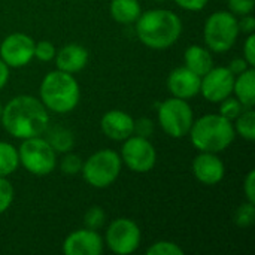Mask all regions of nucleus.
Wrapping results in <instances>:
<instances>
[{
	"mask_svg": "<svg viewBox=\"0 0 255 255\" xmlns=\"http://www.w3.org/2000/svg\"><path fill=\"white\" fill-rule=\"evenodd\" d=\"M105 247L117 255H130L136 253L142 242V232L136 221L130 218L114 220L105 233Z\"/></svg>",
	"mask_w": 255,
	"mask_h": 255,
	"instance_id": "9",
	"label": "nucleus"
},
{
	"mask_svg": "<svg viewBox=\"0 0 255 255\" xmlns=\"http://www.w3.org/2000/svg\"><path fill=\"white\" fill-rule=\"evenodd\" d=\"M42 136L48 140V143L52 146V149L57 154H66L75 148V134L70 128L64 126L60 124L51 126L49 123V126L46 127Z\"/></svg>",
	"mask_w": 255,
	"mask_h": 255,
	"instance_id": "19",
	"label": "nucleus"
},
{
	"mask_svg": "<svg viewBox=\"0 0 255 255\" xmlns=\"http://www.w3.org/2000/svg\"><path fill=\"white\" fill-rule=\"evenodd\" d=\"M236 134L248 142L255 140V111L254 108H245L241 115L233 121Z\"/></svg>",
	"mask_w": 255,
	"mask_h": 255,
	"instance_id": "23",
	"label": "nucleus"
},
{
	"mask_svg": "<svg viewBox=\"0 0 255 255\" xmlns=\"http://www.w3.org/2000/svg\"><path fill=\"white\" fill-rule=\"evenodd\" d=\"M235 75L227 66L212 67L200 79V94L209 103H220L233 94Z\"/></svg>",
	"mask_w": 255,
	"mask_h": 255,
	"instance_id": "12",
	"label": "nucleus"
},
{
	"mask_svg": "<svg viewBox=\"0 0 255 255\" xmlns=\"http://www.w3.org/2000/svg\"><path fill=\"white\" fill-rule=\"evenodd\" d=\"M188 136L199 152L220 154L235 142L236 131L233 123L220 114H206L194 120Z\"/></svg>",
	"mask_w": 255,
	"mask_h": 255,
	"instance_id": "4",
	"label": "nucleus"
},
{
	"mask_svg": "<svg viewBox=\"0 0 255 255\" xmlns=\"http://www.w3.org/2000/svg\"><path fill=\"white\" fill-rule=\"evenodd\" d=\"M55 52H57V49L52 45V42H49V40L34 42V58H37L39 61H43V63L52 61L55 57Z\"/></svg>",
	"mask_w": 255,
	"mask_h": 255,
	"instance_id": "30",
	"label": "nucleus"
},
{
	"mask_svg": "<svg viewBox=\"0 0 255 255\" xmlns=\"http://www.w3.org/2000/svg\"><path fill=\"white\" fill-rule=\"evenodd\" d=\"M1 112H3V105L0 103V118H1Z\"/></svg>",
	"mask_w": 255,
	"mask_h": 255,
	"instance_id": "39",
	"label": "nucleus"
},
{
	"mask_svg": "<svg viewBox=\"0 0 255 255\" xmlns=\"http://www.w3.org/2000/svg\"><path fill=\"white\" fill-rule=\"evenodd\" d=\"M0 123L4 131L13 139H28L42 136L51 123L49 111L40 99L28 94H21L10 99L1 112Z\"/></svg>",
	"mask_w": 255,
	"mask_h": 255,
	"instance_id": "1",
	"label": "nucleus"
},
{
	"mask_svg": "<svg viewBox=\"0 0 255 255\" xmlns=\"http://www.w3.org/2000/svg\"><path fill=\"white\" fill-rule=\"evenodd\" d=\"M241 34L238 16L230 10H217L211 13L203 27V40L211 52L224 54L230 51Z\"/></svg>",
	"mask_w": 255,
	"mask_h": 255,
	"instance_id": "6",
	"label": "nucleus"
},
{
	"mask_svg": "<svg viewBox=\"0 0 255 255\" xmlns=\"http://www.w3.org/2000/svg\"><path fill=\"white\" fill-rule=\"evenodd\" d=\"M200 79L202 76L196 75L188 67L179 66L169 73L166 85L173 97L190 100L200 94Z\"/></svg>",
	"mask_w": 255,
	"mask_h": 255,
	"instance_id": "15",
	"label": "nucleus"
},
{
	"mask_svg": "<svg viewBox=\"0 0 255 255\" xmlns=\"http://www.w3.org/2000/svg\"><path fill=\"white\" fill-rule=\"evenodd\" d=\"M39 99L49 112L69 114L72 112L81 99L79 82L72 73L63 70L48 72L39 87Z\"/></svg>",
	"mask_w": 255,
	"mask_h": 255,
	"instance_id": "3",
	"label": "nucleus"
},
{
	"mask_svg": "<svg viewBox=\"0 0 255 255\" xmlns=\"http://www.w3.org/2000/svg\"><path fill=\"white\" fill-rule=\"evenodd\" d=\"M184 66L196 75L203 76L214 67L212 52L202 45H190L184 52Z\"/></svg>",
	"mask_w": 255,
	"mask_h": 255,
	"instance_id": "18",
	"label": "nucleus"
},
{
	"mask_svg": "<svg viewBox=\"0 0 255 255\" xmlns=\"http://www.w3.org/2000/svg\"><path fill=\"white\" fill-rule=\"evenodd\" d=\"M19 167L18 148L9 142L0 140V176L7 178Z\"/></svg>",
	"mask_w": 255,
	"mask_h": 255,
	"instance_id": "22",
	"label": "nucleus"
},
{
	"mask_svg": "<svg viewBox=\"0 0 255 255\" xmlns=\"http://www.w3.org/2000/svg\"><path fill=\"white\" fill-rule=\"evenodd\" d=\"M123 166L136 173H148L157 164V149L148 137L131 134L123 140L120 151Z\"/></svg>",
	"mask_w": 255,
	"mask_h": 255,
	"instance_id": "10",
	"label": "nucleus"
},
{
	"mask_svg": "<svg viewBox=\"0 0 255 255\" xmlns=\"http://www.w3.org/2000/svg\"><path fill=\"white\" fill-rule=\"evenodd\" d=\"M82 163H84V160H82L78 154H73V152L70 151V152L63 154V157H61V160H60V169H61V172H63L64 175L73 176V175L81 173Z\"/></svg>",
	"mask_w": 255,
	"mask_h": 255,
	"instance_id": "27",
	"label": "nucleus"
},
{
	"mask_svg": "<svg viewBox=\"0 0 255 255\" xmlns=\"http://www.w3.org/2000/svg\"><path fill=\"white\" fill-rule=\"evenodd\" d=\"M181 9L188 12H200L206 7L209 0H173Z\"/></svg>",
	"mask_w": 255,
	"mask_h": 255,
	"instance_id": "34",
	"label": "nucleus"
},
{
	"mask_svg": "<svg viewBox=\"0 0 255 255\" xmlns=\"http://www.w3.org/2000/svg\"><path fill=\"white\" fill-rule=\"evenodd\" d=\"M244 58L248 61L250 66H255V33L247 36L244 43Z\"/></svg>",
	"mask_w": 255,
	"mask_h": 255,
	"instance_id": "33",
	"label": "nucleus"
},
{
	"mask_svg": "<svg viewBox=\"0 0 255 255\" xmlns=\"http://www.w3.org/2000/svg\"><path fill=\"white\" fill-rule=\"evenodd\" d=\"M255 221V203L253 202H245L242 203L236 212H235V223L236 226L245 229V227H250L253 226Z\"/></svg>",
	"mask_w": 255,
	"mask_h": 255,
	"instance_id": "26",
	"label": "nucleus"
},
{
	"mask_svg": "<svg viewBox=\"0 0 255 255\" xmlns=\"http://www.w3.org/2000/svg\"><path fill=\"white\" fill-rule=\"evenodd\" d=\"M238 24H239L241 33H245V34L255 33V18L253 13H248V15L238 18Z\"/></svg>",
	"mask_w": 255,
	"mask_h": 255,
	"instance_id": "36",
	"label": "nucleus"
},
{
	"mask_svg": "<svg viewBox=\"0 0 255 255\" xmlns=\"http://www.w3.org/2000/svg\"><path fill=\"white\" fill-rule=\"evenodd\" d=\"M109 13L118 24L130 25L140 16L142 6L139 0H112L109 4Z\"/></svg>",
	"mask_w": 255,
	"mask_h": 255,
	"instance_id": "21",
	"label": "nucleus"
},
{
	"mask_svg": "<svg viewBox=\"0 0 255 255\" xmlns=\"http://www.w3.org/2000/svg\"><path fill=\"white\" fill-rule=\"evenodd\" d=\"M18 158L19 166L34 176H48L57 167V152L43 136L21 140Z\"/></svg>",
	"mask_w": 255,
	"mask_h": 255,
	"instance_id": "7",
	"label": "nucleus"
},
{
	"mask_svg": "<svg viewBox=\"0 0 255 255\" xmlns=\"http://www.w3.org/2000/svg\"><path fill=\"white\" fill-rule=\"evenodd\" d=\"M227 7L233 15L244 16L254 12L255 0H227Z\"/></svg>",
	"mask_w": 255,
	"mask_h": 255,
	"instance_id": "31",
	"label": "nucleus"
},
{
	"mask_svg": "<svg viewBox=\"0 0 255 255\" xmlns=\"http://www.w3.org/2000/svg\"><path fill=\"white\" fill-rule=\"evenodd\" d=\"M227 67H229V69H230V72L236 76V75H239V73L245 72L247 69H250V67H253V66H250V64H248V61H247L244 57H239V58H233Z\"/></svg>",
	"mask_w": 255,
	"mask_h": 255,
	"instance_id": "37",
	"label": "nucleus"
},
{
	"mask_svg": "<svg viewBox=\"0 0 255 255\" xmlns=\"http://www.w3.org/2000/svg\"><path fill=\"white\" fill-rule=\"evenodd\" d=\"M233 96L245 106L254 108L255 105V70L254 67L235 76Z\"/></svg>",
	"mask_w": 255,
	"mask_h": 255,
	"instance_id": "20",
	"label": "nucleus"
},
{
	"mask_svg": "<svg viewBox=\"0 0 255 255\" xmlns=\"http://www.w3.org/2000/svg\"><path fill=\"white\" fill-rule=\"evenodd\" d=\"M134 24L137 39L151 49H167L182 34V19L169 9H148Z\"/></svg>",
	"mask_w": 255,
	"mask_h": 255,
	"instance_id": "2",
	"label": "nucleus"
},
{
	"mask_svg": "<svg viewBox=\"0 0 255 255\" xmlns=\"http://www.w3.org/2000/svg\"><path fill=\"white\" fill-rule=\"evenodd\" d=\"M157 120L167 136L173 139H181L184 136H188V131L194 123V112L188 100L172 96L160 103Z\"/></svg>",
	"mask_w": 255,
	"mask_h": 255,
	"instance_id": "8",
	"label": "nucleus"
},
{
	"mask_svg": "<svg viewBox=\"0 0 255 255\" xmlns=\"http://www.w3.org/2000/svg\"><path fill=\"white\" fill-rule=\"evenodd\" d=\"M152 1H157L158 3V1H164V0H152Z\"/></svg>",
	"mask_w": 255,
	"mask_h": 255,
	"instance_id": "40",
	"label": "nucleus"
},
{
	"mask_svg": "<svg viewBox=\"0 0 255 255\" xmlns=\"http://www.w3.org/2000/svg\"><path fill=\"white\" fill-rule=\"evenodd\" d=\"M220 105V115L221 117H224L226 120H229V121H235L239 115H241V112L245 109V106L232 94V96H229L227 99H224L223 102H220L218 103Z\"/></svg>",
	"mask_w": 255,
	"mask_h": 255,
	"instance_id": "24",
	"label": "nucleus"
},
{
	"mask_svg": "<svg viewBox=\"0 0 255 255\" xmlns=\"http://www.w3.org/2000/svg\"><path fill=\"white\" fill-rule=\"evenodd\" d=\"M103 134L115 142H123L134 134V118L121 109H112L103 114L100 120Z\"/></svg>",
	"mask_w": 255,
	"mask_h": 255,
	"instance_id": "16",
	"label": "nucleus"
},
{
	"mask_svg": "<svg viewBox=\"0 0 255 255\" xmlns=\"http://www.w3.org/2000/svg\"><path fill=\"white\" fill-rule=\"evenodd\" d=\"M88 49L79 43H67L55 52V66L58 70L67 73H78L88 64Z\"/></svg>",
	"mask_w": 255,
	"mask_h": 255,
	"instance_id": "17",
	"label": "nucleus"
},
{
	"mask_svg": "<svg viewBox=\"0 0 255 255\" xmlns=\"http://www.w3.org/2000/svg\"><path fill=\"white\" fill-rule=\"evenodd\" d=\"M0 58L9 69H21L34 58V40L25 33H10L0 43Z\"/></svg>",
	"mask_w": 255,
	"mask_h": 255,
	"instance_id": "11",
	"label": "nucleus"
},
{
	"mask_svg": "<svg viewBox=\"0 0 255 255\" xmlns=\"http://www.w3.org/2000/svg\"><path fill=\"white\" fill-rule=\"evenodd\" d=\"M194 178L208 187L218 185L226 176V166L215 152H200L191 163Z\"/></svg>",
	"mask_w": 255,
	"mask_h": 255,
	"instance_id": "14",
	"label": "nucleus"
},
{
	"mask_svg": "<svg viewBox=\"0 0 255 255\" xmlns=\"http://www.w3.org/2000/svg\"><path fill=\"white\" fill-rule=\"evenodd\" d=\"M9 76H10V69L9 66L0 58V91L6 87L7 81H9Z\"/></svg>",
	"mask_w": 255,
	"mask_h": 255,
	"instance_id": "38",
	"label": "nucleus"
},
{
	"mask_svg": "<svg viewBox=\"0 0 255 255\" xmlns=\"http://www.w3.org/2000/svg\"><path fill=\"white\" fill-rule=\"evenodd\" d=\"M105 251V241L97 230L79 229L72 232L63 242L66 255H100Z\"/></svg>",
	"mask_w": 255,
	"mask_h": 255,
	"instance_id": "13",
	"label": "nucleus"
},
{
	"mask_svg": "<svg viewBox=\"0 0 255 255\" xmlns=\"http://www.w3.org/2000/svg\"><path fill=\"white\" fill-rule=\"evenodd\" d=\"M146 255H184V250L172 241H158L146 250Z\"/></svg>",
	"mask_w": 255,
	"mask_h": 255,
	"instance_id": "28",
	"label": "nucleus"
},
{
	"mask_svg": "<svg viewBox=\"0 0 255 255\" xmlns=\"http://www.w3.org/2000/svg\"><path fill=\"white\" fill-rule=\"evenodd\" d=\"M244 194L248 202L255 203V170H250L244 181Z\"/></svg>",
	"mask_w": 255,
	"mask_h": 255,
	"instance_id": "35",
	"label": "nucleus"
},
{
	"mask_svg": "<svg viewBox=\"0 0 255 255\" xmlns=\"http://www.w3.org/2000/svg\"><path fill=\"white\" fill-rule=\"evenodd\" d=\"M154 121L151 118L142 117L139 120H134V134L142 136V137H151L154 134Z\"/></svg>",
	"mask_w": 255,
	"mask_h": 255,
	"instance_id": "32",
	"label": "nucleus"
},
{
	"mask_svg": "<svg viewBox=\"0 0 255 255\" xmlns=\"http://www.w3.org/2000/svg\"><path fill=\"white\" fill-rule=\"evenodd\" d=\"M123 170V160L120 152L114 149H99L91 154L82 163L81 175L84 181L97 190H103L111 187Z\"/></svg>",
	"mask_w": 255,
	"mask_h": 255,
	"instance_id": "5",
	"label": "nucleus"
},
{
	"mask_svg": "<svg viewBox=\"0 0 255 255\" xmlns=\"http://www.w3.org/2000/svg\"><path fill=\"white\" fill-rule=\"evenodd\" d=\"M13 197H15L13 185L10 184L7 178L0 176V215L4 214L10 208Z\"/></svg>",
	"mask_w": 255,
	"mask_h": 255,
	"instance_id": "29",
	"label": "nucleus"
},
{
	"mask_svg": "<svg viewBox=\"0 0 255 255\" xmlns=\"http://www.w3.org/2000/svg\"><path fill=\"white\" fill-rule=\"evenodd\" d=\"M106 223V212L100 206H91L84 214V227L91 230H100Z\"/></svg>",
	"mask_w": 255,
	"mask_h": 255,
	"instance_id": "25",
	"label": "nucleus"
}]
</instances>
